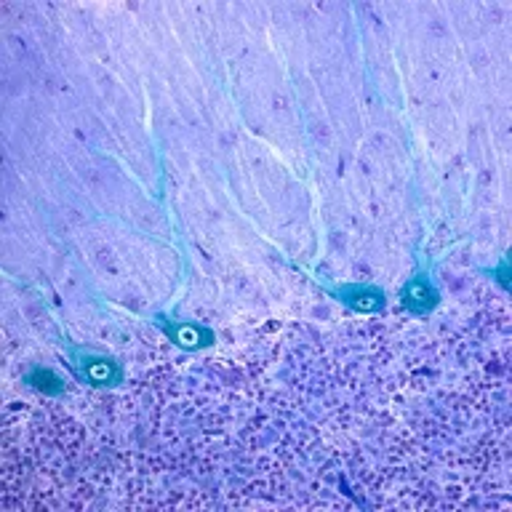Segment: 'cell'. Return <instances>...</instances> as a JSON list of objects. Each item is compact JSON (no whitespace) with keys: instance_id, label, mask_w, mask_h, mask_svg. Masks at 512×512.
I'll return each instance as SVG.
<instances>
[{"instance_id":"obj_1","label":"cell","mask_w":512,"mask_h":512,"mask_svg":"<svg viewBox=\"0 0 512 512\" xmlns=\"http://www.w3.org/2000/svg\"><path fill=\"white\" fill-rule=\"evenodd\" d=\"M75 368L80 379H86L91 387H118L123 382V368L118 360L94 352H75Z\"/></svg>"},{"instance_id":"obj_2","label":"cell","mask_w":512,"mask_h":512,"mask_svg":"<svg viewBox=\"0 0 512 512\" xmlns=\"http://www.w3.org/2000/svg\"><path fill=\"white\" fill-rule=\"evenodd\" d=\"M158 326L163 328V334L187 352H198L206 350V347H214L216 334L203 323H190V320H166L160 318Z\"/></svg>"},{"instance_id":"obj_3","label":"cell","mask_w":512,"mask_h":512,"mask_svg":"<svg viewBox=\"0 0 512 512\" xmlns=\"http://www.w3.org/2000/svg\"><path fill=\"white\" fill-rule=\"evenodd\" d=\"M440 294L438 288L432 286L430 272L419 270L416 275L406 280V286L400 288V304L406 307L411 315H427L438 307Z\"/></svg>"},{"instance_id":"obj_4","label":"cell","mask_w":512,"mask_h":512,"mask_svg":"<svg viewBox=\"0 0 512 512\" xmlns=\"http://www.w3.org/2000/svg\"><path fill=\"white\" fill-rule=\"evenodd\" d=\"M328 294L355 312H382L387 307V294L368 283H347L339 288L328 286Z\"/></svg>"},{"instance_id":"obj_5","label":"cell","mask_w":512,"mask_h":512,"mask_svg":"<svg viewBox=\"0 0 512 512\" xmlns=\"http://www.w3.org/2000/svg\"><path fill=\"white\" fill-rule=\"evenodd\" d=\"M24 382L35 387L38 392H43V395H62L64 392V379L59 374H54L51 368L35 366L30 374L24 376Z\"/></svg>"},{"instance_id":"obj_6","label":"cell","mask_w":512,"mask_h":512,"mask_svg":"<svg viewBox=\"0 0 512 512\" xmlns=\"http://www.w3.org/2000/svg\"><path fill=\"white\" fill-rule=\"evenodd\" d=\"M491 275H496V280L502 283V288H510V262L507 259H502V264L496 267V270H491Z\"/></svg>"}]
</instances>
